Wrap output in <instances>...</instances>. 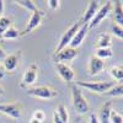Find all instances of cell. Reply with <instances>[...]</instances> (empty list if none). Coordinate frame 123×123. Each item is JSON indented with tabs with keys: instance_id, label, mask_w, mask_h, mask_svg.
Instances as JSON below:
<instances>
[{
	"instance_id": "cell-33",
	"label": "cell",
	"mask_w": 123,
	"mask_h": 123,
	"mask_svg": "<svg viewBox=\"0 0 123 123\" xmlns=\"http://www.w3.org/2000/svg\"><path fill=\"white\" fill-rule=\"evenodd\" d=\"M5 57H6L5 52H4V50H3V48L0 47V62H3V60L5 59Z\"/></svg>"
},
{
	"instance_id": "cell-36",
	"label": "cell",
	"mask_w": 123,
	"mask_h": 123,
	"mask_svg": "<svg viewBox=\"0 0 123 123\" xmlns=\"http://www.w3.org/2000/svg\"><path fill=\"white\" fill-rule=\"evenodd\" d=\"M30 123H42V122H39V121H37V119H35V118H31Z\"/></svg>"
},
{
	"instance_id": "cell-7",
	"label": "cell",
	"mask_w": 123,
	"mask_h": 123,
	"mask_svg": "<svg viewBox=\"0 0 123 123\" xmlns=\"http://www.w3.org/2000/svg\"><path fill=\"white\" fill-rule=\"evenodd\" d=\"M0 113L6 115L10 118L18 119L22 115V107L18 102H11V104H0Z\"/></svg>"
},
{
	"instance_id": "cell-21",
	"label": "cell",
	"mask_w": 123,
	"mask_h": 123,
	"mask_svg": "<svg viewBox=\"0 0 123 123\" xmlns=\"http://www.w3.org/2000/svg\"><path fill=\"white\" fill-rule=\"evenodd\" d=\"M110 74L115 80L119 81V84L123 83V67H112L110 69Z\"/></svg>"
},
{
	"instance_id": "cell-17",
	"label": "cell",
	"mask_w": 123,
	"mask_h": 123,
	"mask_svg": "<svg viewBox=\"0 0 123 123\" xmlns=\"http://www.w3.org/2000/svg\"><path fill=\"white\" fill-rule=\"evenodd\" d=\"M111 46H112V38H111V35H108V33H101L97 38V42L95 43L96 49L111 48Z\"/></svg>"
},
{
	"instance_id": "cell-1",
	"label": "cell",
	"mask_w": 123,
	"mask_h": 123,
	"mask_svg": "<svg viewBox=\"0 0 123 123\" xmlns=\"http://www.w3.org/2000/svg\"><path fill=\"white\" fill-rule=\"evenodd\" d=\"M70 94H71V104L73 107L75 108V111L80 116L89 113L90 111V105L87 100L85 98V96L83 95V91L79 86H76L75 84H73L70 86Z\"/></svg>"
},
{
	"instance_id": "cell-30",
	"label": "cell",
	"mask_w": 123,
	"mask_h": 123,
	"mask_svg": "<svg viewBox=\"0 0 123 123\" xmlns=\"http://www.w3.org/2000/svg\"><path fill=\"white\" fill-rule=\"evenodd\" d=\"M89 123H100L98 119H97V116H96L95 113H91V115H90V121H89Z\"/></svg>"
},
{
	"instance_id": "cell-31",
	"label": "cell",
	"mask_w": 123,
	"mask_h": 123,
	"mask_svg": "<svg viewBox=\"0 0 123 123\" xmlns=\"http://www.w3.org/2000/svg\"><path fill=\"white\" fill-rule=\"evenodd\" d=\"M5 74H6V71H5V69L3 67V63L0 62V79H3L5 76Z\"/></svg>"
},
{
	"instance_id": "cell-10",
	"label": "cell",
	"mask_w": 123,
	"mask_h": 123,
	"mask_svg": "<svg viewBox=\"0 0 123 123\" xmlns=\"http://www.w3.org/2000/svg\"><path fill=\"white\" fill-rule=\"evenodd\" d=\"M78 57V50L75 48H71V47H67L64 49H62L60 52L55 53L54 59L57 63H65L67 62H71L73 59H75Z\"/></svg>"
},
{
	"instance_id": "cell-24",
	"label": "cell",
	"mask_w": 123,
	"mask_h": 123,
	"mask_svg": "<svg viewBox=\"0 0 123 123\" xmlns=\"http://www.w3.org/2000/svg\"><path fill=\"white\" fill-rule=\"evenodd\" d=\"M55 112L58 113V116L60 117V119L63 121L64 123H68V122H69V113H68V110H67V107H65L64 105L60 104V105L57 107Z\"/></svg>"
},
{
	"instance_id": "cell-15",
	"label": "cell",
	"mask_w": 123,
	"mask_h": 123,
	"mask_svg": "<svg viewBox=\"0 0 123 123\" xmlns=\"http://www.w3.org/2000/svg\"><path fill=\"white\" fill-rule=\"evenodd\" d=\"M111 111H112V104L111 102H106L101 106L98 110V115L97 119L100 123H110V116H111Z\"/></svg>"
},
{
	"instance_id": "cell-2",
	"label": "cell",
	"mask_w": 123,
	"mask_h": 123,
	"mask_svg": "<svg viewBox=\"0 0 123 123\" xmlns=\"http://www.w3.org/2000/svg\"><path fill=\"white\" fill-rule=\"evenodd\" d=\"M75 85L80 89L84 87L96 94H106L112 86L116 85V83L115 81H75Z\"/></svg>"
},
{
	"instance_id": "cell-34",
	"label": "cell",
	"mask_w": 123,
	"mask_h": 123,
	"mask_svg": "<svg viewBox=\"0 0 123 123\" xmlns=\"http://www.w3.org/2000/svg\"><path fill=\"white\" fill-rule=\"evenodd\" d=\"M4 95H5V90L1 85H0V96H4Z\"/></svg>"
},
{
	"instance_id": "cell-26",
	"label": "cell",
	"mask_w": 123,
	"mask_h": 123,
	"mask_svg": "<svg viewBox=\"0 0 123 123\" xmlns=\"http://www.w3.org/2000/svg\"><path fill=\"white\" fill-rule=\"evenodd\" d=\"M111 28H112V32H113V35L121 39H123V26H119L117 24H112L111 25Z\"/></svg>"
},
{
	"instance_id": "cell-4",
	"label": "cell",
	"mask_w": 123,
	"mask_h": 123,
	"mask_svg": "<svg viewBox=\"0 0 123 123\" xmlns=\"http://www.w3.org/2000/svg\"><path fill=\"white\" fill-rule=\"evenodd\" d=\"M80 26H81V21L74 22L63 35H62V37H60V39H59V42H58V44H57V48H55V53L60 52L62 49H64V48H67V47L70 46L71 41H73V38H74L75 33L78 32V30L80 28Z\"/></svg>"
},
{
	"instance_id": "cell-35",
	"label": "cell",
	"mask_w": 123,
	"mask_h": 123,
	"mask_svg": "<svg viewBox=\"0 0 123 123\" xmlns=\"http://www.w3.org/2000/svg\"><path fill=\"white\" fill-rule=\"evenodd\" d=\"M75 123H86V121L85 119H83V118H79V119H76V122Z\"/></svg>"
},
{
	"instance_id": "cell-32",
	"label": "cell",
	"mask_w": 123,
	"mask_h": 123,
	"mask_svg": "<svg viewBox=\"0 0 123 123\" xmlns=\"http://www.w3.org/2000/svg\"><path fill=\"white\" fill-rule=\"evenodd\" d=\"M3 14H4V1L0 0V18L3 17Z\"/></svg>"
},
{
	"instance_id": "cell-19",
	"label": "cell",
	"mask_w": 123,
	"mask_h": 123,
	"mask_svg": "<svg viewBox=\"0 0 123 123\" xmlns=\"http://www.w3.org/2000/svg\"><path fill=\"white\" fill-rule=\"evenodd\" d=\"M106 95L107 96H111V97H122L123 96V83L122 84L113 85L106 92Z\"/></svg>"
},
{
	"instance_id": "cell-16",
	"label": "cell",
	"mask_w": 123,
	"mask_h": 123,
	"mask_svg": "<svg viewBox=\"0 0 123 123\" xmlns=\"http://www.w3.org/2000/svg\"><path fill=\"white\" fill-rule=\"evenodd\" d=\"M112 12H113L115 24H117L119 26H123V3L121 1V0H117V1L113 4Z\"/></svg>"
},
{
	"instance_id": "cell-14",
	"label": "cell",
	"mask_w": 123,
	"mask_h": 123,
	"mask_svg": "<svg viewBox=\"0 0 123 123\" xmlns=\"http://www.w3.org/2000/svg\"><path fill=\"white\" fill-rule=\"evenodd\" d=\"M98 9H100L98 1H95V0H91V1H89L87 9L85 10V12H84V15H83V17H81L80 21L83 22V24H90V21L94 18V16L96 15V12H97Z\"/></svg>"
},
{
	"instance_id": "cell-29",
	"label": "cell",
	"mask_w": 123,
	"mask_h": 123,
	"mask_svg": "<svg viewBox=\"0 0 123 123\" xmlns=\"http://www.w3.org/2000/svg\"><path fill=\"white\" fill-rule=\"evenodd\" d=\"M53 123H64L63 121L60 119V117L58 116V113H57L55 111L53 112Z\"/></svg>"
},
{
	"instance_id": "cell-13",
	"label": "cell",
	"mask_w": 123,
	"mask_h": 123,
	"mask_svg": "<svg viewBox=\"0 0 123 123\" xmlns=\"http://www.w3.org/2000/svg\"><path fill=\"white\" fill-rule=\"evenodd\" d=\"M87 31H89V24H83L81 22V26L78 30V32L75 33V36H74V38H73V41H71V43H70L69 47L75 48V49L78 47H80L81 44H83L86 35H87Z\"/></svg>"
},
{
	"instance_id": "cell-3",
	"label": "cell",
	"mask_w": 123,
	"mask_h": 123,
	"mask_svg": "<svg viewBox=\"0 0 123 123\" xmlns=\"http://www.w3.org/2000/svg\"><path fill=\"white\" fill-rule=\"evenodd\" d=\"M26 94L31 97H36V98H41V100H53L58 96L57 90L48 85L30 87V89H27Z\"/></svg>"
},
{
	"instance_id": "cell-28",
	"label": "cell",
	"mask_w": 123,
	"mask_h": 123,
	"mask_svg": "<svg viewBox=\"0 0 123 123\" xmlns=\"http://www.w3.org/2000/svg\"><path fill=\"white\" fill-rule=\"evenodd\" d=\"M47 5L50 10H53V11H55V10H58L60 7V1L59 0H48L47 1Z\"/></svg>"
},
{
	"instance_id": "cell-23",
	"label": "cell",
	"mask_w": 123,
	"mask_h": 123,
	"mask_svg": "<svg viewBox=\"0 0 123 123\" xmlns=\"http://www.w3.org/2000/svg\"><path fill=\"white\" fill-rule=\"evenodd\" d=\"M95 55L102 60H105V59H110L113 57V52H112L111 48H101V49H96Z\"/></svg>"
},
{
	"instance_id": "cell-11",
	"label": "cell",
	"mask_w": 123,
	"mask_h": 123,
	"mask_svg": "<svg viewBox=\"0 0 123 123\" xmlns=\"http://www.w3.org/2000/svg\"><path fill=\"white\" fill-rule=\"evenodd\" d=\"M55 69L58 71L59 76L63 79L65 83H73L74 81L75 74H74L73 69H71L68 64H65V63H57L55 64Z\"/></svg>"
},
{
	"instance_id": "cell-22",
	"label": "cell",
	"mask_w": 123,
	"mask_h": 123,
	"mask_svg": "<svg viewBox=\"0 0 123 123\" xmlns=\"http://www.w3.org/2000/svg\"><path fill=\"white\" fill-rule=\"evenodd\" d=\"M11 26H12V22H11V18L10 17L3 16L0 18V39H1V36L7 31V28H10Z\"/></svg>"
},
{
	"instance_id": "cell-9",
	"label": "cell",
	"mask_w": 123,
	"mask_h": 123,
	"mask_svg": "<svg viewBox=\"0 0 123 123\" xmlns=\"http://www.w3.org/2000/svg\"><path fill=\"white\" fill-rule=\"evenodd\" d=\"M22 58V50H17L16 53H12L7 57H5V59L3 60V67L5 69V71H12L16 70V68L18 67V63Z\"/></svg>"
},
{
	"instance_id": "cell-18",
	"label": "cell",
	"mask_w": 123,
	"mask_h": 123,
	"mask_svg": "<svg viewBox=\"0 0 123 123\" xmlns=\"http://www.w3.org/2000/svg\"><path fill=\"white\" fill-rule=\"evenodd\" d=\"M14 3L18 6L26 9L27 11H31V12H33L37 10V6H36L35 1H32V0H17V1H14Z\"/></svg>"
},
{
	"instance_id": "cell-12",
	"label": "cell",
	"mask_w": 123,
	"mask_h": 123,
	"mask_svg": "<svg viewBox=\"0 0 123 123\" xmlns=\"http://www.w3.org/2000/svg\"><path fill=\"white\" fill-rule=\"evenodd\" d=\"M106 64H105V60H102L100 58H97L96 55H92L90 59H89V74L91 76H95L97 74H100L102 70L105 69Z\"/></svg>"
},
{
	"instance_id": "cell-8",
	"label": "cell",
	"mask_w": 123,
	"mask_h": 123,
	"mask_svg": "<svg viewBox=\"0 0 123 123\" xmlns=\"http://www.w3.org/2000/svg\"><path fill=\"white\" fill-rule=\"evenodd\" d=\"M38 78V67L32 63L27 67V69L25 70L22 80H21V87H28V86H32Z\"/></svg>"
},
{
	"instance_id": "cell-20",
	"label": "cell",
	"mask_w": 123,
	"mask_h": 123,
	"mask_svg": "<svg viewBox=\"0 0 123 123\" xmlns=\"http://www.w3.org/2000/svg\"><path fill=\"white\" fill-rule=\"evenodd\" d=\"M18 37H21V32L14 26H11L10 28H7V31L1 36L3 39H16Z\"/></svg>"
},
{
	"instance_id": "cell-6",
	"label": "cell",
	"mask_w": 123,
	"mask_h": 123,
	"mask_svg": "<svg viewBox=\"0 0 123 123\" xmlns=\"http://www.w3.org/2000/svg\"><path fill=\"white\" fill-rule=\"evenodd\" d=\"M44 17V14L41 11V10H36V11L31 12V16L27 21V25L25 27L24 31H21V36H26L28 33H31L32 31H35L41 24H42V20Z\"/></svg>"
},
{
	"instance_id": "cell-27",
	"label": "cell",
	"mask_w": 123,
	"mask_h": 123,
	"mask_svg": "<svg viewBox=\"0 0 123 123\" xmlns=\"http://www.w3.org/2000/svg\"><path fill=\"white\" fill-rule=\"evenodd\" d=\"M32 118H35V119H37V121H39V122H43L44 118H46V115H44V112H43L42 110H36V111L33 112Z\"/></svg>"
},
{
	"instance_id": "cell-5",
	"label": "cell",
	"mask_w": 123,
	"mask_h": 123,
	"mask_svg": "<svg viewBox=\"0 0 123 123\" xmlns=\"http://www.w3.org/2000/svg\"><path fill=\"white\" fill-rule=\"evenodd\" d=\"M112 7H113V3H112V1H106V3L102 4V5L100 6V9L97 10L96 15L94 16V18L90 21L89 28H94V27H96L97 25H100V24L108 16V14L112 11Z\"/></svg>"
},
{
	"instance_id": "cell-25",
	"label": "cell",
	"mask_w": 123,
	"mask_h": 123,
	"mask_svg": "<svg viewBox=\"0 0 123 123\" xmlns=\"http://www.w3.org/2000/svg\"><path fill=\"white\" fill-rule=\"evenodd\" d=\"M110 123H123V116L117 111H111L110 116Z\"/></svg>"
}]
</instances>
